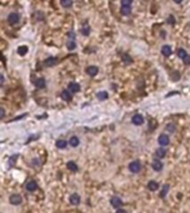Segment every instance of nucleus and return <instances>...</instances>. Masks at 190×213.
Returning <instances> with one entry per match:
<instances>
[{
  "label": "nucleus",
  "instance_id": "obj_5",
  "mask_svg": "<svg viewBox=\"0 0 190 213\" xmlns=\"http://www.w3.org/2000/svg\"><path fill=\"white\" fill-rule=\"evenodd\" d=\"M158 143L162 147H166L169 144V137L167 134H160L158 138Z\"/></svg>",
  "mask_w": 190,
  "mask_h": 213
},
{
  "label": "nucleus",
  "instance_id": "obj_2",
  "mask_svg": "<svg viewBox=\"0 0 190 213\" xmlns=\"http://www.w3.org/2000/svg\"><path fill=\"white\" fill-rule=\"evenodd\" d=\"M9 201L12 205H19L22 202V198H21V195H19V194H12L9 198Z\"/></svg>",
  "mask_w": 190,
  "mask_h": 213
},
{
  "label": "nucleus",
  "instance_id": "obj_36",
  "mask_svg": "<svg viewBox=\"0 0 190 213\" xmlns=\"http://www.w3.org/2000/svg\"><path fill=\"white\" fill-rule=\"evenodd\" d=\"M116 213H128V212H127V211H125V210H120V209H119V210H118Z\"/></svg>",
  "mask_w": 190,
  "mask_h": 213
},
{
  "label": "nucleus",
  "instance_id": "obj_21",
  "mask_svg": "<svg viewBox=\"0 0 190 213\" xmlns=\"http://www.w3.org/2000/svg\"><path fill=\"white\" fill-rule=\"evenodd\" d=\"M17 52L19 53L20 56H25L27 52H28V47L27 46H20L17 49Z\"/></svg>",
  "mask_w": 190,
  "mask_h": 213
},
{
  "label": "nucleus",
  "instance_id": "obj_38",
  "mask_svg": "<svg viewBox=\"0 0 190 213\" xmlns=\"http://www.w3.org/2000/svg\"><path fill=\"white\" fill-rule=\"evenodd\" d=\"M176 3H180V2H182V0H173Z\"/></svg>",
  "mask_w": 190,
  "mask_h": 213
},
{
  "label": "nucleus",
  "instance_id": "obj_32",
  "mask_svg": "<svg viewBox=\"0 0 190 213\" xmlns=\"http://www.w3.org/2000/svg\"><path fill=\"white\" fill-rule=\"evenodd\" d=\"M168 23H170V25H173L175 23V17L173 16H169V18H168Z\"/></svg>",
  "mask_w": 190,
  "mask_h": 213
},
{
  "label": "nucleus",
  "instance_id": "obj_1",
  "mask_svg": "<svg viewBox=\"0 0 190 213\" xmlns=\"http://www.w3.org/2000/svg\"><path fill=\"white\" fill-rule=\"evenodd\" d=\"M140 169H141V164H140V162L138 161V160H136V161H132V162L129 163V170H130V172L138 173L140 171Z\"/></svg>",
  "mask_w": 190,
  "mask_h": 213
},
{
  "label": "nucleus",
  "instance_id": "obj_8",
  "mask_svg": "<svg viewBox=\"0 0 190 213\" xmlns=\"http://www.w3.org/2000/svg\"><path fill=\"white\" fill-rule=\"evenodd\" d=\"M68 89L71 93H77L80 90V86L76 82H70L68 84Z\"/></svg>",
  "mask_w": 190,
  "mask_h": 213
},
{
  "label": "nucleus",
  "instance_id": "obj_20",
  "mask_svg": "<svg viewBox=\"0 0 190 213\" xmlns=\"http://www.w3.org/2000/svg\"><path fill=\"white\" fill-rule=\"evenodd\" d=\"M168 191H169V185H168V184H165V185L162 186L161 191H160V198H162V199H163V198L167 195Z\"/></svg>",
  "mask_w": 190,
  "mask_h": 213
},
{
  "label": "nucleus",
  "instance_id": "obj_9",
  "mask_svg": "<svg viewBox=\"0 0 190 213\" xmlns=\"http://www.w3.org/2000/svg\"><path fill=\"white\" fill-rule=\"evenodd\" d=\"M131 121H132V123H133V124H136V125H140V124H142V123H143V117H142V115H140V114H136V115H133V117H132Z\"/></svg>",
  "mask_w": 190,
  "mask_h": 213
},
{
  "label": "nucleus",
  "instance_id": "obj_16",
  "mask_svg": "<svg viewBox=\"0 0 190 213\" xmlns=\"http://www.w3.org/2000/svg\"><path fill=\"white\" fill-rule=\"evenodd\" d=\"M56 63H57V59L53 58V57H50V58L45 60V64H46L47 67H52V66H55Z\"/></svg>",
  "mask_w": 190,
  "mask_h": 213
},
{
  "label": "nucleus",
  "instance_id": "obj_23",
  "mask_svg": "<svg viewBox=\"0 0 190 213\" xmlns=\"http://www.w3.org/2000/svg\"><path fill=\"white\" fill-rule=\"evenodd\" d=\"M97 98H98L99 100H101V101H103V100L108 99V93L106 91H100L97 93Z\"/></svg>",
  "mask_w": 190,
  "mask_h": 213
},
{
  "label": "nucleus",
  "instance_id": "obj_28",
  "mask_svg": "<svg viewBox=\"0 0 190 213\" xmlns=\"http://www.w3.org/2000/svg\"><path fill=\"white\" fill-rule=\"evenodd\" d=\"M67 48H68L69 50H73V49L76 48V42H75V40L68 41V42H67Z\"/></svg>",
  "mask_w": 190,
  "mask_h": 213
},
{
  "label": "nucleus",
  "instance_id": "obj_15",
  "mask_svg": "<svg viewBox=\"0 0 190 213\" xmlns=\"http://www.w3.org/2000/svg\"><path fill=\"white\" fill-rule=\"evenodd\" d=\"M166 153H167V151H166L163 148H159V149L156 150V155H157L158 159H162V158H165V157H166Z\"/></svg>",
  "mask_w": 190,
  "mask_h": 213
},
{
  "label": "nucleus",
  "instance_id": "obj_26",
  "mask_svg": "<svg viewBox=\"0 0 190 213\" xmlns=\"http://www.w3.org/2000/svg\"><path fill=\"white\" fill-rule=\"evenodd\" d=\"M81 33L83 35V36H89V33H90V27L88 26V25H85L82 28H81Z\"/></svg>",
  "mask_w": 190,
  "mask_h": 213
},
{
  "label": "nucleus",
  "instance_id": "obj_27",
  "mask_svg": "<svg viewBox=\"0 0 190 213\" xmlns=\"http://www.w3.org/2000/svg\"><path fill=\"white\" fill-rule=\"evenodd\" d=\"M177 54H178V57H179L180 59H185L187 56H188V53H187V51L185 50V49H179L178 50V52H177Z\"/></svg>",
  "mask_w": 190,
  "mask_h": 213
},
{
  "label": "nucleus",
  "instance_id": "obj_29",
  "mask_svg": "<svg viewBox=\"0 0 190 213\" xmlns=\"http://www.w3.org/2000/svg\"><path fill=\"white\" fill-rule=\"evenodd\" d=\"M132 0H121V7H131Z\"/></svg>",
  "mask_w": 190,
  "mask_h": 213
},
{
  "label": "nucleus",
  "instance_id": "obj_25",
  "mask_svg": "<svg viewBox=\"0 0 190 213\" xmlns=\"http://www.w3.org/2000/svg\"><path fill=\"white\" fill-rule=\"evenodd\" d=\"M60 3L63 8H69L72 6V0H60Z\"/></svg>",
  "mask_w": 190,
  "mask_h": 213
},
{
  "label": "nucleus",
  "instance_id": "obj_6",
  "mask_svg": "<svg viewBox=\"0 0 190 213\" xmlns=\"http://www.w3.org/2000/svg\"><path fill=\"white\" fill-rule=\"evenodd\" d=\"M69 202H70V204H72V205H78L80 203V195L77 194V193L71 194L69 198Z\"/></svg>",
  "mask_w": 190,
  "mask_h": 213
},
{
  "label": "nucleus",
  "instance_id": "obj_7",
  "mask_svg": "<svg viewBox=\"0 0 190 213\" xmlns=\"http://www.w3.org/2000/svg\"><path fill=\"white\" fill-rule=\"evenodd\" d=\"M162 168H163V163L161 162L160 160H153V161H152V169H153L155 171L159 172V171L162 170Z\"/></svg>",
  "mask_w": 190,
  "mask_h": 213
},
{
  "label": "nucleus",
  "instance_id": "obj_4",
  "mask_svg": "<svg viewBox=\"0 0 190 213\" xmlns=\"http://www.w3.org/2000/svg\"><path fill=\"white\" fill-rule=\"evenodd\" d=\"M110 204L112 205V208L119 209L120 206L122 205V200L120 199L119 196H112L111 200H110Z\"/></svg>",
  "mask_w": 190,
  "mask_h": 213
},
{
  "label": "nucleus",
  "instance_id": "obj_34",
  "mask_svg": "<svg viewBox=\"0 0 190 213\" xmlns=\"http://www.w3.org/2000/svg\"><path fill=\"white\" fill-rule=\"evenodd\" d=\"M68 38H69V40H75V33L73 32H69L68 33Z\"/></svg>",
  "mask_w": 190,
  "mask_h": 213
},
{
  "label": "nucleus",
  "instance_id": "obj_22",
  "mask_svg": "<svg viewBox=\"0 0 190 213\" xmlns=\"http://www.w3.org/2000/svg\"><path fill=\"white\" fill-rule=\"evenodd\" d=\"M56 145H57L58 149H65L67 147V141L63 140V139H60V140H58V141L56 142Z\"/></svg>",
  "mask_w": 190,
  "mask_h": 213
},
{
  "label": "nucleus",
  "instance_id": "obj_35",
  "mask_svg": "<svg viewBox=\"0 0 190 213\" xmlns=\"http://www.w3.org/2000/svg\"><path fill=\"white\" fill-rule=\"evenodd\" d=\"M3 117H5V110H3V108H1L0 109V118L2 119Z\"/></svg>",
  "mask_w": 190,
  "mask_h": 213
},
{
  "label": "nucleus",
  "instance_id": "obj_31",
  "mask_svg": "<svg viewBox=\"0 0 190 213\" xmlns=\"http://www.w3.org/2000/svg\"><path fill=\"white\" fill-rule=\"evenodd\" d=\"M122 60H123V61H128V63H130V62L132 61V60H131V58H130L128 54H123V56H122Z\"/></svg>",
  "mask_w": 190,
  "mask_h": 213
},
{
  "label": "nucleus",
  "instance_id": "obj_14",
  "mask_svg": "<svg viewBox=\"0 0 190 213\" xmlns=\"http://www.w3.org/2000/svg\"><path fill=\"white\" fill-rule=\"evenodd\" d=\"M35 86H36L37 88H39V89H42V88H45V86H46V80H45L43 78H39V79H37V80L35 81Z\"/></svg>",
  "mask_w": 190,
  "mask_h": 213
},
{
  "label": "nucleus",
  "instance_id": "obj_18",
  "mask_svg": "<svg viewBox=\"0 0 190 213\" xmlns=\"http://www.w3.org/2000/svg\"><path fill=\"white\" fill-rule=\"evenodd\" d=\"M79 139L77 138V137H71L69 140V144L71 145V147H73V148H76V147H78L79 145Z\"/></svg>",
  "mask_w": 190,
  "mask_h": 213
},
{
  "label": "nucleus",
  "instance_id": "obj_3",
  "mask_svg": "<svg viewBox=\"0 0 190 213\" xmlns=\"http://www.w3.org/2000/svg\"><path fill=\"white\" fill-rule=\"evenodd\" d=\"M20 20V16L16 12H11L9 16H8V22L10 25H16L18 23Z\"/></svg>",
  "mask_w": 190,
  "mask_h": 213
},
{
  "label": "nucleus",
  "instance_id": "obj_13",
  "mask_svg": "<svg viewBox=\"0 0 190 213\" xmlns=\"http://www.w3.org/2000/svg\"><path fill=\"white\" fill-rule=\"evenodd\" d=\"M61 98L65 101H70L71 100V93H70L69 90H63L61 92Z\"/></svg>",
  "mask_w": 190,
  "mask_h": 213
},
{
  "label": "nucleus",
  "instance_id": "obj_24",
  "mask_svg": "<svg viewBox=\"0 0 190 213\" xmlns=\"http://www.w3.org/2000/svg\"><path fill=\"white\" fill-rule=\"evenodd\" d=\"M120 12L122 16H129L131 13V7H121Z\"/></svg>",
  "mask_w": 190,
  "mask_h": 213
},
{
  "label": "nucleus",
  "instance_id": "obj_30",
  "mask_svg": "<svg viewBox=\"0 0 190 213\" xmlns=\"http://www.w3.org/2000/svg\"><path fill=\"white\" fill-rule=\"evenodd\" d=\"M175 129H176V127H175V124L173 123H169L167 127H166V130L169 132H173L175 131Z\"/></svg>",
  "mask_w": 190,
  "mask_h": 213
},
{
  "label": "nucleus",
  "instance_id": "obj_33",
  "mask_svg": "<svg viewBox=\"0 0 190 213\" xmlns=\"http://www.w3.org/2000/svg\"><path fill=\"white\" fill-rule=\"evenodd\" d=\"M183 62H185L186 64H190V56H189V54H188V56H187V57L183 59Z\"/></svg>",
  "mask_w": 190,
  "mask_h": 213
},
{
  "label": "nucleus",
  "instance_id": "obj_37",
  "mask_svg": "<svg viewBox=\"0 0 190 213\" xmlns=\"http://www.w3.org/2000/svg\"><path fill=\"white\" fill-rule=\"evenodd\" d=\"M0 78H1V84H3V81H5V80H3V76L1 74V77H0Z\"/></svg>",
  "mask_w": 190,
  "mask_h": 213
},
{
  "label": "nucleus",
  "instance_id": "obj_17",
  "mask_svg": "<svg viewBox=\"0 0 190 213\" xmlns=\"http://www.w3.org/2000/svg\"><path fill=\"white\" fill-rule=\"evenodd\" d=\"M158 188H159V184L156 182V181H150L148 183V189H149L150 191H157Z\"/></svg>",
  "mask_w": 190,
  "mask_h": 213
},
{
  "label": "nucleus",
  "instance_id": "obj_11",
  "mask_svg": "<svg viewBox=\"0 0 190 213\" xmlns=\"http://www.w3.org/2000/svg\"><path fill=\"white\" fill-rule=\"evenodd\" d=\"M87 73L89 74L90 77H95V76H97V73H98V71H99V69L96 67V66H90V67H88L87 68Z\"/></svg>",
  "mask_w": 190,
  "mask_h": 213
},
{
  "label": "nucleus",
  "instance_id": "obj_12",
  "mask_svg": "<svg viewBox=\"0 0 190 213\" xmlns=\"http://www.w3.org/2000/svg\"><path fill=\"white\" fill-rule=\"evenodd\" d=\"M161 53H162L165 57H169V56H171V53H172V49L170 48L169 46H163V47L161 48Z\"/></svg>",
  "mask_w": 190,
  "mask_h": 213
},
{
  "label": "nucleus",
  "instance_id": "obj_19",
  "mask_svg": "<svg viewBox=\"0 0 190 213\" xmlns=\"http://www.w3.org/2000/svg\"><path fill=\"white\" fill-rule=\"evenodd\" d=\"M67 168L69 169L70 171H72V172H76V171L78 170V167H77V164L73 162V161H69V162L67 163Z\"/></svg>",
  "mask_w": 190,
  "mask_h": 213
},
{
  "label": "nucleus",
  "instance_id": "obj_10",
  "mask_svg": "<svg viewBox=\"0 0 190 213\" xmlns=\"http://www.w3.org/2000/svg\"><path fill=\"white\" fill-rule=\"evenodd\" d=\"M37 188H38V184L35 182V181H29V182L26 184V189H27V191H29V192L36 191Z\"/></svg>",
  "mask_w": 190,
  "mask_h": 213
}]
</instances>
